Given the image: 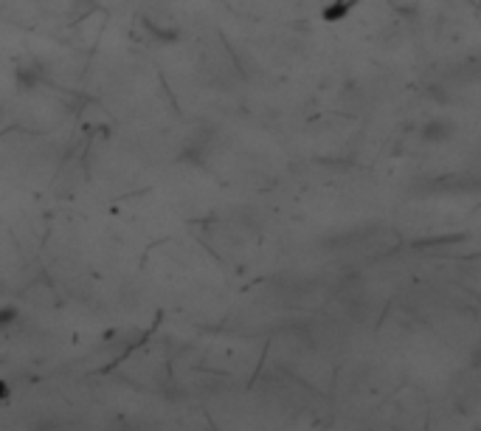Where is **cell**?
Returning <instances> with one entry per match:
<instances>
[{"mask_svg":"<svg viewBox=\"0 0 481 431\" xmlns=\"http://www.w3.org/2000/svg\"><path fill=\"white\" fill-rule=\"evenodd\" d=\"M12 319H15V310H9V308L0 310V322H12Z\"/></svg>","mask_w":481,"mask_h":431,"instance_id":"obj_1","label":"cell"}]
</instances>
